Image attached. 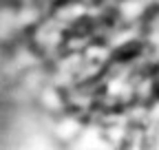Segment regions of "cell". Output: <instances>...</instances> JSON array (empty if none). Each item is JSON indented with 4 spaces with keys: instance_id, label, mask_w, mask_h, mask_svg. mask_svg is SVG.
<instances>
[{
    "instance_id": "1",
    "label": "cell",
    "mask_w": 159,
    "mask_h": 150,
    "mask_svg": "<svg viewBox=\"0 0 159 150\" xmlns=\"http://www.w3.org/2000/svg\"><path fill=\"white\" fill-rule=\"evenodd\" d=\"M146 38H148V46H150L152 60L159 62V9H155V13L150 15V20H148Z\"/></svg>"
}]
</instances>
